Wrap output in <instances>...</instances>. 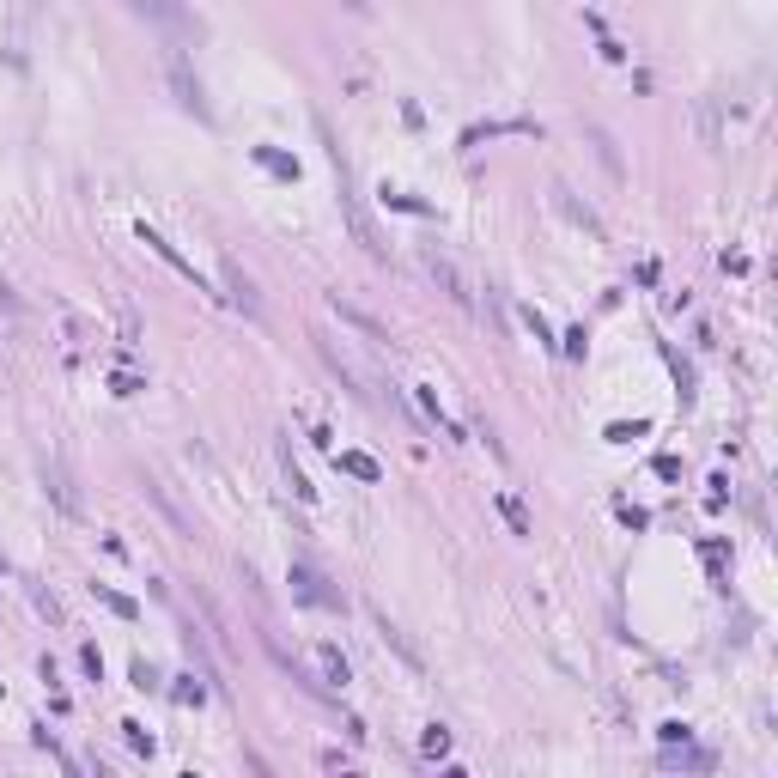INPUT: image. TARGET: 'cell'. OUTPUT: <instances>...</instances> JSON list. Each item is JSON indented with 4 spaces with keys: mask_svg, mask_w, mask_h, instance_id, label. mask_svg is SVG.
<instances>
[{
    "mask_svg": "<svg viewBox=\"0 0 778 778\" xmlns=\"http://www.w3.org/2000/svg\"><path fill=\"white\" fill-rule=\"evenodd\" d=\"M316 134H323V146H328V170H335V189H341V213H347L353 238H359V244H365L371 256L384 262V256H389V244L377 238V226L365 219V207H359V189H353V164H347V152L335 146V134H328V122H323V116H316Z\"/></svg>",
    "mask_w": 778,
    "mask_h": 778,
    "instance_id": "1",
    "label": "cell"
},
{
    "mask_svg": "<svg viewBox=\"0 0 778 778\" xmlns=\"http://www.w3.org/2000/svg\"><path fill=\"white\" fill-rule=\"evenodd\" d=\"M292 596H298V602H310V608H328V615H341V608H347V596L328 590V578L316 572L310 559H292Z\"/></svg>",
    "mask_w": 778,
    "mask_h": 778,
    "instance_id": "2",
    "label": "cell"
},
{
    "mask_svg": "<svg viewBox=\"0 0 778 778\" xmlns=\"http://www.w3.org/2000/svg\"><path fill=\"white\" fill-rule=\"evenodd\" d=\"M219 280H226V298L244 310V316H262V292H256V280H249L231 256H219Z\"/></svg>",
    "mask_w": 778,
    "mask_h": 778,
    "instance_id": "3",
    "label": "cell"
},
{
    "mask_svg": "<svg viewBox=\"0 0 778 778\" xmlns=\"http://www.w3.org/2000/svg\"><path fill=\"white\" fill-rule=\"evenodd\" d=\"M141 244L152 249L159 262H170V267H177V274H183V280H189V287L201 292V274H195V262H189V256H183V249H177V244H170V238H159V231H152V226H141Z\"/></svg>",
    "mask_w": 778,
    "mask_h": 778,
    "instance_id": "4",
    "label": "cell"
},
{
    "mask_svg": "<svg viewBox=\"0 0 778 778\" xmlns=\"http://www.w3.org/2000/svg\"><path fill=\"white\" fill-rule=\"evenodd\" d=\"M170 85H177V103H183V110L207 116V103H201V80L189 73V62H183V55H170Z\"/></svg>",
    "mask_w": 778,
    "mask_h": 778,
    "instance_id": "5",
    "label": "cell"
},
{
    "mask_svg": "<svg viewBox=\"0 0 778 778\" xmlns=\"http://www.w3.org/2000/svg\"><path fill=\"white\" fill-rule=\"evenodd\" d=\"M335 469H341V474H353V481H384L377 456H365V451H335Z\"/></svg>",
    "mask_w": 778,
    "mask_h": 778,
    "instance_id": "6",
    "label": "cell"
},
{
    "mask_svg": "<svg viewBox=\"0 0 778 778\" xmlns=\"http://www.w3.org/2000/svg\"><path fill=\"white\" fill-rule=\"evenodd\" d=\"M426 274H432V280H438L444 292H451L456 305H469V287H462V274H456V267L444 262V256H426Z\"/></svg>",
    "mask_w": 778,
    "mask_h": 778,
    "instance_id": "7",
    "label": "cell"
},
{
    "mask_svg": "<svg viewBox=\"0 0 778 778\" xmlns=\"http://www.w3.org/2000/svg\"><path fill=\"white\" fill-rule=\"evenodd\" d=\"M328 305H335V316H341V323H353V328H359V335H371V341H389V335H384V323H371L365 310H359V305H347L341 292H335Z\"/></svg>",
    "mask_w": 778,
    "mask_h": 778,
    "instance_id": "8",
    "label": "cell"
},
{
    "mask_svg": "<svg viewBox=\"0 0 778 778\" xmlns=\"http://www.w3.org/2000/svg\"><path fill=\"white\" fill-rule=\"evenodd\" d=\"M92 596H98V602L110 608V615H122V620H141V602H134V596H122L116 584H92Z\"/></svg>",
    "mask_w": 778,
    "mask_h": 778,
    "instance_id": "9",
    "label": "cell"
},
{
    "mask_svg": "<svg viewBox=\"0 0 778 778\" xmlns=\"http://www.w3.org/2000/svg\"><path fill=\"white\" fill-rule=\"evenodd\" d=\"M316 663H323V681H328V687H347V681H353L347 656L335 651V645H316Z\"/></svg>",
    "mask_w": 778,
    "mask_h": 778,
    "instance_id": "10",
    "label": "cell"
},
{
    "mask_svg": "<svg viewBox=\"0 0 778 778\" xmlns=\"http://www.w3.org/2000/svg\"><path fill=\"white\" fill-rule=\"evenodd\" d=\"M377 633H384V645L395 656H402V663H408V669H420V651H413L408 645V633H395V627H389V615H377Z\"/></svg>",
    "mask_w": 778,
    "mask_h": 778,
    "instance_id": "11",
    "label": "cell"
},
{
    "mask_svg": "<svg viewBox=\"0 0 778 778\" xmlns=\"http://www.w3.org/2000/svg\"><path fill=\"white\" fill-rule=\"evenodd\" d=\"M413 395H420V408H426V413H432V420H438V426H444V438H462V426H456V420H451V413H444V408H438V395H432V389H426V384H420V389H413Z\"/></svg>",
    "mask_w": 778,
    "mask_h": 778,
    "instance_id": "12",
    "label": "cell"
},
{
    "mask_svg": "<svg viewBox=\"0 0 778 778\" xmlns=\"http://www.w3.org/2000/svg\"><path fill=\"white\" fill-rule=\"evenodd\" d=\"M256 164H267L274 177H298V159H287V152H274V146H256Z\"/></svg>",
    "mask_w": 778,
    "mask_h": 778,
    "instance_id": "13",
    "label": "cell"
},
{
    "mask_svg": "<svg viewBox=\"0 0 778 778\" xmlns=\"http://www.w3.org/2000/svg\"><path fill=\"white\" fill-rule=\"evenodd\" d=\"M499 511L511 517V530H517V535H530V511H523V499H511V492H499Z\"/></svg>",
    "mask_w": 778,
    "mask_h": 778,
    "instance_id": "14",
    "label": "cell"
},
{
    "mask_svg": "<svg viewBox=\"0 0 778 778\" xmlns=\"http://www.w3.org/2000/svg\"><path fill=\"white\" fill-rule=\"evenodd\" d=\"M201 681H207V676H177V699H183V705H201V699H207Z\"/></svg>",
    "mask_w": 778,
    "mask_h": 778,
    "instance_id": "15",
    "label": "cell"
},
{
    "mask_svg": "<svg viewBox=\"0 0 778 778\" xmlns=\"http://www.w3.org/2000/svg\"><path fill=\"white\" fill-rule=\"evenodd\" d=\"M523 323L535 328V341H541V347H548V353L559 347V341H553V328H548V316H541V310H523Z\"/></svg>",
    "mask_w": 778,
    "mask_h": 778,
    "instance_id": "16",
    "label": "cell"
},
{
    "mask_svg": "<svg viewBox=\"0 0 778 778\" xmlns=\"http://www.w3.org/2000/svg\"><path fill=\"white\" fill-rule=\"evenodd\" d=\"M420 748H426L432 760H438V754H451V730H438V724H432V730H426V742H420Z\"/></svg>",
    "mask_w": 778,
    "mask_h": 778,
    "instance_id": "17",
    "label": "cell"
},
{
    "mask_svg": "<svg viewBox=\"0 0 778 778\" xmlns=\"http://www.w3.org/2000/svg\"><path fill=\"white\" fill-rule=\"evenodd\" d=\"M128 730V748H134V754H152V748H159V742L146 736V724H122Z\"/></svg>",
    "mask_w": 778,
    "mask_h": 778,
    "instance_id": "18",
    "label": "cell"
},
{
    "mask_svg": "<svg viewBox=\"0 0 778 778\" xmlns=\"http://www.w3.org/2000/svg\"><path fill=\"white\" fill-rule=\"evenodd\" d=\"M590 141L602 146V164H608V170H615L620 177V152H615V141H608V134H602V128H590Z\"/></svg>",
    "mask_w": 778,
    "mask_h": 778,
    "instance_id": "19",
    "label": "cell"
},
{
    "mask_svg": "<svg viewBox=\"0 0 778 778\" xmlns=\"http://www.w3.org/2000/svg\"><path fill=\"white\" fill-rule=\"evenodd\" d=\"M128 676H134V687H159V669H152L146 656H134V669H128Z\"/></svg>",
    "mask_w": 778,
    "mask_h": 778,
    "instance_id": "20",
    "label": "cell"
},
{
    "mask_svg": "<svg viewBox=\"0 0 778 778\" xmlns=\"http://www.w3.org/2000/svg\"><path fill=\"white\" fill-rule=\"evenodd\" d=\"M110 389H116V395H141V377H134V371H116V377H110Z\"/></svg>",
    "mask_w": 778,
    "mask_h": 778,
    "instance_id": "21",
    "label": "cell"
},
{
    "mask_svg": "<svg viewBox=\"0 0 778 778\" xmlns=\"http://www.w3.org/2000/svg\"><path fill=\"white\" fill-rule=\"evenodd\" d=\"M80 663H85V676H92V681H103V656H98V645H80Z\"/></svg>",
    "mask_w": 778,
    "mask_h": 778,
    "instance_id": "22",
    "label": "cell"
},
{
    "mask_svg": "<svg viewBox=\"0 0 778 778\" xmlns=\"http://www.w3.org/2000/svg\"><path fill=\"white\" fill-rule=\"evenodd\" d=\"M244 766H249V778H280V773H274V766H267L262 754H256V748H244Z\"/></svg>",
    "mask_w": 778,
    "mask_h": 778,
    "instance_id": "23",
    "label": "cell"
},
{
    "mask_svg": "<svg viewBox=\"0 0 778 778\" xmlns=\"http://www.w3.org/2000/svg\"><path fill=\"white\" fill-rule=\"evenodd\" d=\"M559 353H566V359H584V328H572V335L559 341Z\"/></svg>",
    "mask_w": 778,
    "mask_h": 778,
    "instance_id": "24",
    "label": "cell"
},
{
    "mask_svg": "<svg viewBox=\"0 0 778 778\" xmlns=\"http://www.w3.org/2000/svg\"><path fill=\"white\" fill-rule=\"evenodd\" d=\"M608 438H615V444H627V438H645V420H633V426H608Z\"/></svg>",
    "mask_w": 778,
    "mask_h": 778,
    "instance_id": "25",
    "label": "cell"
},
{
    "mask_svg": "<svg viewBox=\"0 0 778 778\" xmlns=\"http://www.w3.org/2000/svg\"><path fill=\"white\" fill-rule=\"evenodd\" d=\"M444 778H469V773H444Z\"/></svg>",
    "mask_w": 778,
    "mask_h": 778,
    "instance_id": "26",
    "label": "cell"
},
{
    "mask_svg": "<svg viewBox=\"0 0 778 778\" xmlns=\"http://www.w3.org/2000/svg\"><path fill=\"white\" fill-rule=\"evenodd\" d=\"M0 572H6V553H0Z\"/></svg>",
    "mask_w": 778,
    "mask_h": 778,
    "instance_id": "27",
    "label": "cell"
},
{
    "mask_svg": "<svg viewBox=\"0 0 778 778\" xmlns=\"http://www.w3.org/2000/svg\"><path fill=\"white\" fill-rule=\"evenodd\" d=\"M183 778H195V773H183Z\"/></svg>",
    "mask_w": 778,
    "mask_h": 778,
    "instance_id": "28",
    "label": "cell"
}]
</instances>
